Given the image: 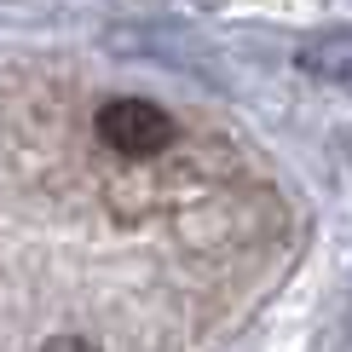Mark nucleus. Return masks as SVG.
Instances as JSON below:
<instances>
[{
    "instance_id": "1",
    "label": "nucleus",
    "mask_w": 352,
    "mask_h": 352,
    "mask_svg": "<svg viewBox=\"0 0 352 352\" xmlns=\"http://www.w3.org/2000/svg\"><path fill=\"white\" fill-rule=\"evenodd\" d=\"M98 139L110 144L116 156H156L173 144V122L156 104H144V98H110L104 110H98Z\"/></svg>"
},
{
    "instance_id": "4",
    "label": "nucleus",
    "mask_w": 352,
    "mask_h": 352,
    "mask_svg": "<svg viewBox=\"0 0 352 352\" xmlns=\"http://www.w3.org/2000/svg\"><path fill=\"white\" fill-rule=\"evenodd\" d=\"M185 6H190V12H219L226 0H185Z\"/></svg>"
},
{
    "instance_id": "3",
    "label": "nucleus",
    "mask_w": 352,
    "mask_h": 352,
    "mask_svg": "<svg viewBox=\"0 0 352 352\" xmlns=\"http://www.w3.org/2000/svg\"><path fill=\"white\" fill-rule=\"evenodd\" d=\"M41 352H98V346L87 341V335H52V341L41 346Z\"/></svg>"
},
{
    "instance_id": "2",
    "label": "nucleus",
    "mask_w": 352,
    "mask_h": 352,
    "mask_svg": "<svg viewBox=\"0 0 352 352\" xmlns=\"http://www.w3.org/2000/svg\"><path fill=\"white\" fill-rule=\"evenodd\" d=\"M295 64L312 81L335 87V93H352V35H312V41H300Z\"/></svg>"
}]
</instances>
